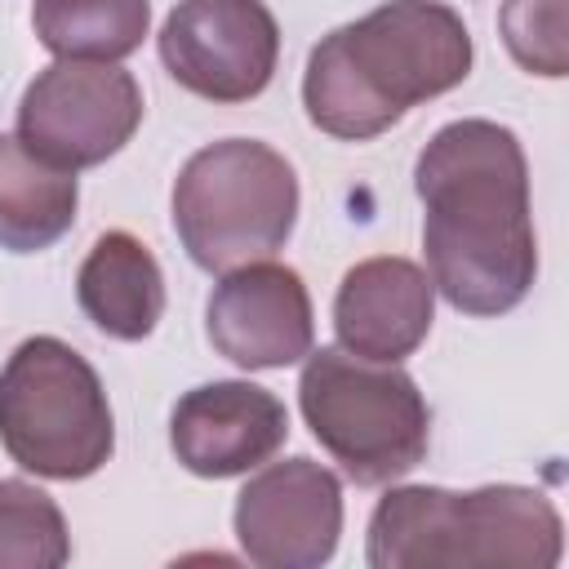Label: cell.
Returning <instances> with one entry per match:
<instances>
[{
    "label": "cell",
    "instance_id": "cell-2",
    "mask_svg": "<svg viewBox=\"0 0 569 569\" xmlns=\"http://www.w3.org/2000/svg\"><path fill=\"white\" fill-rule=\"evenodd\" d=\"M471 76V31L440 0H387L329 31L302 71L307 120L342 142H369L409 107Z\"/></svg>",
    "mask_w": 569,
    "mask_h": 569
},
{
    "label": "cell",
    "instance_id": "cell-5",
    "mask_svg": "<svg viewBox=\"0 0 569 569\" xmlns=\"http://www.w3.org/2000/svg\"><path fill=\"white\" fill-rule=\"evenodd\" d=\"M293 222L298 173L267 142L222 138L178 169L173 231L187 258L209 276L271 258L293 236Z\"/></svg>",
    "mask_w": 569,
    "mask_h": 569
},
{
    "label": "cell",
    "instance_id": "cell-4",
    "mask_svg": "<svg viewBox=\"0 0 569 569\" xmlns=\"http://www.w3.org/2000/svg\"><path fill=\"white\" fill-rule=\"evenodd\" d=\"M302 360L298 409L351 485H391L427 458L431 409L400 365L342 347H311Z\"/></svg>",
    "mask_w": 569,
    "mask_h": 569
},
{
    "label": "cell",
    "instance_id": "cell-17",
    "mask_svg": "<svg viewBox=\"0 0 569 569\" xmlns=\"http://www.w3.org/2000/svg\"><path fill=\"white\" fill-rule=\"evenodd\" d=\"M498 31L529 76L560 80L569 71V0H502Z\"/></svg>",
    "mask_w": 569,
    "mask_h": 569
},
{
    "label": "cell",
    "instance_id": "cell-10",
    "mask_svg": "<svg viewBox=\"0 0 569 569\" xmlns=\"http://www.w3.org/2000/svg\"><path fill=\"white\" fill-rule=\"evenodd\" d=\"M204 333L218 356L249 373L298 365L316 347L311 293L302 276L284 262H244L213 284L204 307Z\"/></svg>",
    "mask_w": 569,
    "mask_h": 569
},
{
    "label": "cell",
    "instance_id": "cell-9",
    "mask_svg": "<svg viewBox=\"0 0 569 569\" xmlns=\"http://www.w3.org/2000/svg\"><path fill=\"white\" fill-rule=\"evenodd\" d=\"M236 542L262 569H320L342 538V480L316 458L262 462L236 493Z\"/></svg>",
    "mask_w": 569,
    "mask_h": 569
},
{
    "label": "cell",
    "instance_id": "cell-11",
    "mask_svg": "<svg viewBox=\"0 0 569 569\" xmlns=\"http://www.w3.org/2000/svg\"><path fill=\"white\" fill-rule=\"evenodd\" d=\"M284 440H289L284 400L244 378L191 387L169 413L173 458L204 480L244 476L271 462Z\"/></svg>",
    "mask_w": 569,
    "mask_h": 569
},
{
    "label": "cell",
    "instance_id": "cell-3",
    "mask_svg": "<svg viewBox=\"0 0 569 569\" xmlns=\"http://www.w3.org/2000/svg\"><path fill=\"white\" fill-rule=\"evenodd\" d=\"M565 551V525L542 489L525 485H400L378 498L365 533V560L373 569H467V565H520L551 569Z\"/></svg>",
    "mask_w": 569,
    "mask_h": 569
},
{
    "label": "cell",
    "instance_id": "cell-15",
    "mask_svg": "<svg viewBox=\"0 0 569 569\" xmlns=\"http://www.w3.org/2000/svg\"><path fill=\"white\" fill-rule=\"evenodd\" d=\"M31 27L53 58L120 62L142 49L151 0H36Z\"/></svg>",
    "mask_w": 569,
    "mask_h": 569
},
{
    "label": "cell",
    "instance_id": "cell-14",
    "mask_svg": "<svg viewBox=\"0 0 569 569\" xmlns=\"http://www.w3.org/2000/svg\"><path fill=\"white\" fill-rule=\"evenodd\" d=\"M80 182L22 147L18 133H0V244L13 253H40L76 222Z\"/></svg>",
    "mask_w": 569,
    "mask_h": 569
},
{
    "label": "cell",
    "instance_id": "cell-16",
    "mask_svg": "<svg viewBox=\"0 0 569 569\" xmlns=\"http://www.w3.org/2000/svg\"><path fill=\"white\" fill-rule=\"evenodd\" d=\"M71 560L62 507L27 485L0 480V569H58Z\"/></svg>",
    "mask_w": 569,
    "mask_h": 569
},
{
    "label": "cell",
    "instance_id": "cell-7",
    "mask_svg": "<svg viewBox=\"0 0 569 569\" xmlns=\"http://www.w3.org/2000/svg\"><path fill=\"white\" fill-rule=\"evenodd\" d=\"M142 124V89L120 62L58 58L18 102V138L58 169H93L111 160Z\"/></svg>",
    "mask_w": 569,
    "mask_h": 569
},
{
    "label": "cell",
    "instance_id": "cell-13",
    "mask_svg": "<svg viewBox=\"0 0 569 569\" xmlns=\"http://www.w3.org/2000/svg\"><path fill=\"white\" fill-rule=\"evenodd\" d=\"M76 302L98 333L142 342L164 316V276L156 253L129 231H102L80 262Z\"/></svg>",
    "mask_w": 569,
    "mask_h": 569
},
{
    "label": "cell",
    "instance_id": "cell-6",
    "mask_svg": "<svg viewBox=\"0 0 569 569\" xmlns=\"http://www.w3.org/2000/svg\"><path fill=\"white\" fill-rule=\"evenodd\" d=\"M0 445L44 480H84L116 449V418L98 369L62 338L18 342L0 369Z\"/></svg>",
    "mask_w": 569,
    "mask_h": 569
},
{
    "label": "cell",
    "instance_id": "cell-8",
    "mask_svg": "<svg viewBox=\"0 0 569 569\" xmlns=\"http://www.w3.org/2000/svg\"><path fill=\"white\" fill-rule=\"evenodd\" d=\"M156 44L164 71L204 102L258 98L280 62V27L262 0H178Z\"/></svg>",
    "mask_w": 569,
    "mask_h": 569
},
{
    "label": "cell",
    "instance_id": "cell-1",
    "mask_svg": "<svg viewBox=\"0 0 569 569\" xmlns=\"http://www.w3.org/2000/svg\"><path fill=\"white\" fill-rule=\"evenodd\" d=\"M431 289L462 316L520 307L538 276L529 160L498 120H449L413 164Z\"/></svg>",
    "mask_w": 569,
    "mask_h": 569
},
{
    "label": "cell",
    "instance_id": "cell-12",
    "mask_svg": "<svg viewBox=\"0 0 569 569\" xmlns=\"http://www.w3.org/2000/svg\"><path fill=\"white\" fill-rule=\"evenodd\" d=\"M436 320L431 276L396 253L356 262L333 293V333L338 347L365 360L400 365L422 347Z\"/></svg>",
    "mask_w": 569,
    "mask_h": 569
}]
</instances>
